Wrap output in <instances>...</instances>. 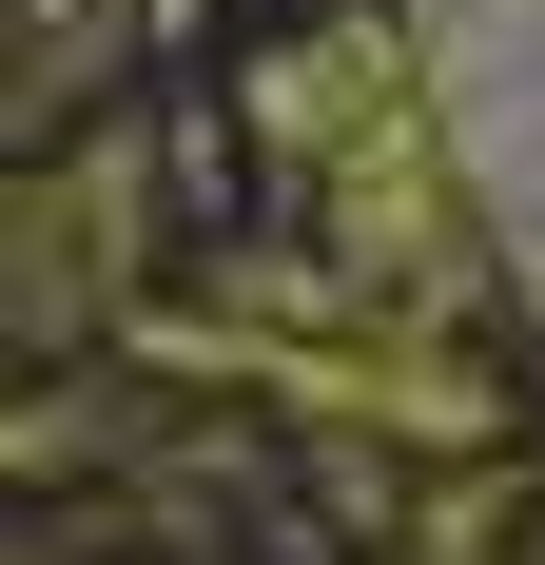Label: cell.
Returning a JSON list of instances; mask_svg holds the SVG:
<instances>
[{
	"mask_svg": "<svg viewBox=\"0 0 545 565\" xmlns=\"http://www.w3.org/2000/svg\"><path fill=\"white\" fill-rule=\"evenodd\" d=\"M448 58L488 98V175H506V234L545 274V0H448Z\"/></svg>",
	"mask_w": 545,
	"mask_h": 565,
	"instance_id": "6da1fadb",
	"label": "cell"
}]
</instances>
